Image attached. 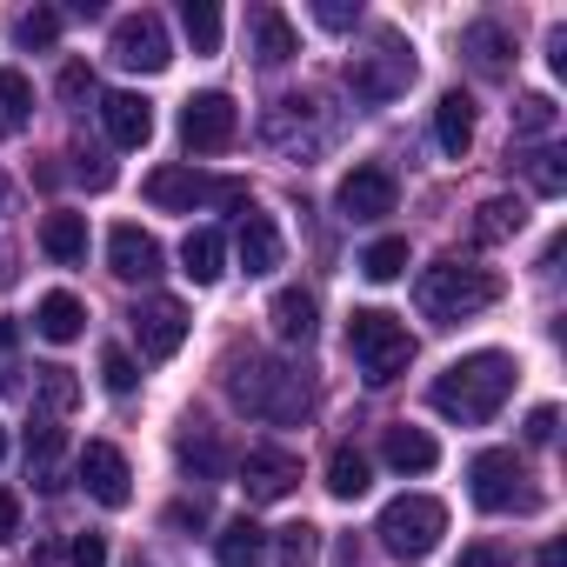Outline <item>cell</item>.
Returning a JSON list of instances; mask_svg holds the SVG:
<instances>
[{"instance_id": "1", "label": "cell", "mask_w": 567, "mask_h": 567, "mask_svg": "<svg viewBox=\"0 0 567 567\" xmlns=\"http://www.w3.org/2000/svg\"><path fill=\"white\" fill-rule=\"evenodd\" d=\"M227 394L240 414L254 421H274V427H301L315 414V388L301 381V368L274 361V354H227Z\"/></svg>"}, {"instance_id": "2", "label": "cell", "mask_w": 567, "mask_h": 567, "mask_svg": "<svg viewBox=\"0 0 567 567\" xmlns=\"http://www.w3.org/2000/svg\"><path fill=\"white\" fill-rule=\"evenodd\" d=\"M507 394H514V361H507V354H494V348H481V354L454 361V368L427 388L434 414H447V421H461V427L494 421V414L507 408Z\"/></svg>"}, {"instance_id": "3", "label": "cell", "mask_w": 567, "mask_h": 567, "mask_svg": "<svg viewBox=\"0 0 567 567\" xmlns=\"http://www.w3.org/2000/svg\"><path fill=\"white\" fill-rule=\"evenodd\" d=\"M414 301H421L427 321H467V315H481V308L501 301V274L474 267V260H434L414 280Z\"/></svg>"}, {"instance_id": "4", "label": "cell", "mask_w": 567, "mask_h": 567, "mask_svg": "<svg viewBox=\"0 0 567 567\" xmlns=\"http://www.w3.org/2000/svg\"><path fill=\"white\" fill-rule=\"evenodd\" d=\"M348 354L361 361V374H368L374 388H388V381L408 374L414 334H408V321H394L388 308H354V315H348Z\"/></svg>"}, {"instance_id": "5", "label": "cell", "mask_w": 567, "mask_h": 567, "mask_svg": "<svg viewBox=\"0 0 567 567\" xmlns=\"http://www.w3.org/2000/svg\"><path fill=\"white\" fill-rule=\"evenodd\" d=\"M467 494H474V507H487V514H540V487H534V474H527V461H520L514 447L474 454Z\"/></svg>"}, {"instance_id": "6", "label": "cell", "mask_w": 567, "mask_h": 567, "mask_svg": "<svg viewBox=\"0 0 567 567\" xmlns=\"http://www.w3.org/2000/svg\"><path fill=\"white\" fill-rule=\"evenodd\" d=\"M374 534H381V547L394 560H427L441 547V534H447V507L434 494H401V501L381 507V527Z\"/></svg>"}, {"instance_id": "7", "label": "cell", "mask_w": 567, "mask_h": 567, "mask_svg": "<svg viewBox=\"0 0 567 567\" xmlns=\"http://www.w3.org/2000/svg\"><path fill=\"white\" fill-rule=\"evenodd\" d=\"M348 87H354V101H368V107L401 101V94L414 87V48H401V41L388 34L374 54H354V61H348Z\"/></svg>"}, {"instance_id": "8", "label": "cell", "mask_w": 567, "mask_h": 567, "mask_svg": "<svg viewBox=\"0 0 567 567\" xmlns=\"http://www.w3.org/2000/svg\"><path fill=\"white\" fill-rule=\"evenodd\" d=\"M147 200L167 207V214H194L200 200H247V194H240V181H207L200 167H154Z\"/></svg>"}, {"instance_id": "9", "label": "cell", "mask_w": 567, "mask_h": 567, "mask_svg": "<svg viewBox=\"0 0 567 567\" xmlns=\"http://www.w3.org/2000/svg\"><path fill=\"white\" fill-rule=\"evenodd\" d=\"M127 328H134V341H141L147 361H174L181 341H187V308L174 295H147V301H134Z\"/></svg>"}, {"instance_id": "10", "label": "cell", "mask_w": 567, "mask_h": 567, "mask_svg": "<svg viewBox=\"0 0 567 567\" xmlns=\"http://www.w3.org/2000/svg\"><path fill=\"white\" fill-rule=\"evenodd\" d=\"M127 74H161L167 61H174V48H167V21L161 14H127V21H114V48H107Z\"/></svg>"}, {"instance_id": "11", "label": "cell", "mask_w": 567, "mask_h": 567, "mask_svg": "<svg viewBox=\"0 0 567 567\" xmlns=\"http://www.w3.org/2000/svg\"><path fill=\"white\" fill-rule=\"evenodd\" d=\"M234 134H240V107L227 94H194L181 107V141L194 154H220V147H234Z\"/></svg>"}, {"instance_id": "12", "label": "cell", "mask_w": 567, "mask_h": 567, "mask_svg": "<svg viewBox=\"0 0 567 567\" xmlns=\"http://www.w3.org/2000/svg\"><path fill=\"white\" fill-rule=\"evenodd\" d=\"M74 474H81V487H87L101 507H127V501H134V474H127V454H121L114 441H87L81 461H74Z\"/></svg>"}, {"instance_id": "13", "label": "cell", "mask_w": 567, "mask_h": 567, "mask_svg": "<svg viewBox=\"0 0 567 567\" xmlns=\"http://www.w3.org/2000/svg\"><path fill=\"white\" fill-rule=\"evenodd\" d=\"M394 200H401V181H394L381 161H361V167L341 181V214H348V220H381V214H394Z\"/></svg>"}, {"instance_id": "14", "label": "cell", "mask_w": 567, "mask_h": 567, "mask_svg": "<svg viewBox=\"0 0 567 567\" xmlns=\"http://www.w3.org/2000/svg\"><path fill=\"white\" fill-rule=\"evenodd\" d=\"M295 481H301V461H295L288 447H247V461H240L247 501H288Z\"/></svg>"}, {"instance_id": "15", "label": "cell", "mask_w": 567, "mask_h": 567, "mask_svg": "<svg viewBox=\"0 0 567 567\" xmlns=\"http://www.w3.org/2000/svg\"><path fill=\"white\" fill-rule=\"evenodd\" d=\"M161 240L147 234V227H134V220H121L114 234H107V267L121 274V280H154L161 274Z\"/></svg>"}, {"instance_id": "16", "label": "cell", "mask_w": 567, "mask_h": 567, "mask_svg": "<svg viewBox=\"0 0 567 567\" xmlns=\"http://www.w3.org/2000/svg\"><path fill=\"white\" fill-rule=\"evenodd\" d=\"M101 121H107V141L114 147H147L154 141V101H141V94H107L101 101Z\"/></svg>"}, {"instance_id": "17", "label": "cell", "mask_w": 567, "mask_h": 567, "mask_svg": "<svg viewBox=\"0 0 567 567\" xmlns=\"http://www.w3.org/2000/svg\"><path fill=\"white\" fill-rule=\"evenodd\" d=\"M308 114H315V101H301V94H288V101H274V114H267V141L274 147H288V154H315L321 147V134L308 127Z\"/></svg>"}, {"instance_id": "18", "label": "cell", "mask_w": 567, "mask_h": 567, "mask_svg": "<svg viewBox=\"0 0 567 567\" xmlns=\"http://www.w3.org/2000/svg\"><path fill=\"white\" fill-rule=\"evenodd\" d=\"M234 254H240V267L247 274H274L280 267V227H274V214H240V234H234Z\"/></svg>"}, {"instance_id": "19", "label": "cell", "mask_w": 567, "mask_h": 567, "mask_svg": "<svg viewBox=\"0 0 567 567\" xmlns=\"http://www.w3.org/2000/svg\"><path fill=\"white\" fill-rule=\"evenodd\" d=\"M174 454H181V467H187L194 481H220V474L234 467V454H227V441H220L214 427H187V434L174 441Z\"/></svg>"}, {"instance_id": "20", "label": "cell", "mask_w": 567, "mask_h": 567, "mask_svg": "<svg viewBox=\"0 0 567 567\" xmlns=\"http://www.w3.org/2000/svg\"><path fill=\"white\" fill-rule=\"evenodd\" d=\"M267 560V527L260 520H227L220 534H214V567H260Z\"/></svg>"}, {"instance_id": "21", "label": "cell", "mask_w": 567, "mask_h": 567, "mask_svg": "<svg viewBox=\"0 0 567 567\" xmlns=\"http://www.w3.org/2000/svg\"><path fill=\"white\" fill-rule=\"evenodd\" d=\"M381 454H388V467L394 474H427L434 461H441V447H434V434L427 427H388V441H381Z\"/></svg>"}, {"instance_id": "22", "label": "cell", "mask_w": 567, "mask_h": 567, "mask_svg": "<svg viewBox=\"0 0 567 567\" xmlns=\"http://www.w3.org/2000/svg\"><path fill=\"white\" fill-rule=\"evenodd\" d=\"M315 315H321V308H315V295H308V288H280V295H274V308H267V321H274V334H280V341H315V328H321Z\"/></svg>"}, {"instance_id": "23", "label": "cell", "mask_w": 567, "mask_h": 567, "mask_svg": "<svg viewBox=\"0 0 567 567\" xmlns=\"http://www.w3.org/2000/svg\"><path fill=\"white\" fill-rule=\"evenodd\" d=\"M254 54H260L267 68H280V61L301 54V34H295V21L280 14V8H254Z\"/></svg>"}, {"instance_id": "24", "label": "cell", "mask_w": 567, "mask_h": 567, "mask_svg": "<svg viewBox=\"0 0 567 567\" xmlns=\"http://www.w3.org/2000/svg\"><path fill=\"white\" fill-rule=\"evenodd\" d=\"M434 141H441V154H467L474 147V101L454 87V94H441V107H434Z\"/></svg>"}, {"instance_id": "25", "label": "cell", "mask_w": 567, "mask_h": 567, "mask_svg": "<svg viewBox=\"0 0 567 567\" xmlns=\"http://www.w3.org/2000/svg\"><path fill=\"white\" fill-rule=\"evenodd\" d=\"M520 227H527V200H520V194H494V200H481V214H474V240H481V247L514 240Z\"/></svg>"}, {"instance_id": "26", "label": "cell", "mask_w": 567, "mask_h": 567, "mask_svg": "<svg viewBox=\"0 0 567 567\" xmlns=\"http://www.w3.org/2000/svg\"><path fill=\"white\" fill-rule=\"evenodd\" d=\"M41 254L61 260V267L87 260V214H48L41 220Z\"/></svg>"}, {"instance_id": "27", "label": "cell", "mask_w": 567, "mask_h": 567, "mask_svg": "<svg viewBox=\"0 0 567 567\" xmlns=\"http://www.w3.org/2000/svg\"><path fill=\"white\" fill-rule=\"evenodd\" d=\"M220 260H227V240L214 227H194L181 240V274L194 280V288H207V280H220Z\"/></svg>"}, {"instance_id": "28", "label": "cell", "mask_w": 567, "mask_h": 567, "mask_svg": "<svg viewBox=\"0 0 567 567\" xmlns=\"http://www.w3.org/2000/svg\"><path fill=\"white\" fill-rule=\"evenodd\" d=\"M61 421H34L28 427V474H34V487H61Z\"/></svg>"}, {"instance_id": "29", "label": "cell", "mask_w": 567, "mask_h": 567, "mask_svg": "<svg viewBox=\"0 0 567 567\" xmlns=\"http://www.w3.org/2000/svg\"><path fill=\"white\" fill-rule=\"evenodd\" d=\"M81 328H87V308H81L74 295H48V301L34 308V334H41V341H81Z\"/></svg>"}, {"instance_id": "30", "label": "cell", "mask_w": 567, "mask_h": 567, "mask_svg": "<svg viewBox=\"0 0 567 567\" xmlns=\"http://www.w3.org/2000/svg\"><path fill=\"white\" fill-rule=\"evenodd\" d=\"M461 54H474V68H481V74H501V68H507V54H514V41H507V28H501V21H474V28L461 34Z\"/></svg>"}, {"instance_id": "31", "label": "cell", "mask_w": 567, "mask_h": 567, "mask_svg": "<svg viewBox=\"0 0 567 567\" xmlns=\"http://www.w3.org/2000/svg\"><path fill=\"white\" fill-rule=\"evenodd\" d=\"M34 121V87L21 68H0V134H21Z\"/></svg>"}, {"instance_id": "32", "label": "cell", "mask_w": 567, "mask_h": 567, "mask_svg": "<svg viewBox=\"0 0 567 567\" xmlns=\"http://www.w3.org/2000/svg\"><path fill=\"white\" fill-rule=\"evenodd\" d=\"M328 494L334 501H361L368 494V454L361 447H334L328 454Z\"/></svg>"}, {"instance_id": "33", "label": "cell", "mask_w": 567, "mask_h": 567, "mask_svg": "<svg viewBox=\"0 0 567 567\" xmlns=\"http://www.w3.org/2000/svg\"><path fill=\"white\" fill-rule=\"evenodd\" d=\"M34 394H41L48 421H54V414H74V408H81V381H74V368H34Z\"/></svg>"}, {"instance_id": "34", "label": "cell", "mask_w": 567, "mask_h": 567, "mask_svg": "<svg viewBox=\"0 0 567 567\" xmlns=\"http://www.w3.org/2000/svg\"><path fill=\"white\" fill-rule=\"evenodd\" d=\"M315 554H321V527H308V520L274 534V567H315Z\"/></svg>"}, {"instance_id": "35", "label": "cell", "mask_w": 567, "mask_h": 567, "mask_svg": "<svg viewBox=\"0 0 567 567\" xmlns=\"http://www.w3.org/2000/svg\"><path fill=\"white\" fill-rule=\"evenodd\" d=\"M181 28H187L194 54H214V48H220V8H214V0H187V8H181Z\"/></svg>"}, {"instance_id": "36", "label": "cell", "mask_w": 567, "mask_h": 567, "mask_svg": "<svg viewBox=\"0 0 567 567\" xmlns=\"http://www.w3.org/2000/svg\"><path fill=\"white\" fill-rule=\"evenodd\" d=\"M554 121H560V107H554L547 94H520V101H514V134L534 141V134H554Z\"/></svg>"}, {"instance_id": "37", "label": "cell", "mask_w": 567, "mask_h": 567, "mask_svg": "<svg viewBox=\"0 0 567 567\" xmlns=\"http://www.w3.org/2000/svg\"><path fill=\"white\" fill-rule=\"evenodd\" d=\"M361 274H368V280H401V274H408V240H374V247L361 254Z\"/></svg>"}, {"instance_id": "38", "label": "cell", "mask_w": 567, "mask_h": 567, "mask_svg": "<svg viewBox=\"0 0 567 567\" xmlns=\"http://www.w3.org/2000/svg\"><path fill=\"white\" fill-rule=\"evenodd\" d=\"M14 41H21V48H54V41H61V14H54V8H34V14H21Z\"/></svg>"}, {"instance_id": "39", "label": "cell", "mask_w": 567, "mask_h": 567, "mask_svg": "<svg viewBox=\"0 0 567 567\" xmlns=\"http://www.w3.org/2000/svg\"><path fill=\"white\" fill-rule=\"evenodd\" d=\"M527 181H534V194H560L567 187V161L554 147H540V154H527Z\"/></svg>"}, {"instance_id": "40", "label": "cell", "mask_w": 567, "mask_h": 567, "mask_svg": "<svg viewBox=\"0 0 567 567\" xmlns=\"http://www.w3.org/2000/svg\"><path fill=\"white\" fill-rule=\"evenodd\" d=\"M54 94H61L68 107L94 101V68H87V61H68V68H61V81H54Z\"/></svg>"}, {"instance_id": "41", "label": "cell", "mask_w": 567, "mask_h": 567, "mask_svg": "<svg viewBox=\"0 0 567 567\" xmlns=\"http://www.w3.org/2000/svg\"><path fill=\"white\" fill-rule=\"evenodd\" d=\"M101 381H107V394H134V388H141V374H134V361H127L121 348L101 354Z\"/></svg>"}, {"instance_id": "42", "label": "cell", "mask_w": 567, "mask_h": 567, "mask_svg": "<svg viewBox=\"0 0 567 567\" xmlns=\"http://www.w3.org/2000/svg\"><path fill=\"white\" fill-rule=\"evenodd\" d=\"M68 567H107V540L101 534H74L68 540Z\"/></svg>"}, {"instance_id": "43", "label": "cell", "mask_w": 567, "mask_h": 567, "mask_svg": "<svg viewBox=\"0 0 567 567\" xmlns=\"http://www.w3.org/2000/svg\"><path fill=\"white\" fill-rule=\"evenodd\" d=\"M315 21H321L328 34H348V28L361 21V8H354V0H321V8H315Z\"/></svg>"}, {"instance_id": "44", "label": "cell", "mask_w": 567, "mask_h": 567, "mask_svg": "<svg viewBox=\"0 0 567 567\" xmlns=\"http://www.w3.org/2000/svg\"><path fill=\"white\" fill-rule=\"evenodd\" d=\"M554 434H560V408H534V414H527V441H534V447H547Z\"/></svg>"}, {"instance_id": "45", "label": "cell", "mask_w": 567, "mask_h": 567, "mask_svg": "<svg viewBox=\"0 0 567 567\" xmlns=\"http://www.w3.org/2000/svg\"><path fill=\"white\" fill-rule=\"evenodd\" d=\"M454 567H507V554L494 547V540H474V547H461V560Z\"/></svg>"}, {"instance_id": "46", "label": "cell", "mask_w": 567, "mask_h": 567, "mask_svg": "<svg viewBox=\"0 0 567 567\" xmlns=\"http://www.w3.org/2000/svg\"><path fill=\"white\" fill-rule=\"evenodd\" d=\"M74 161H81V167H74V174H81V181H87V187H114V167H107V161H101V154H74Z\"/></svg>"}, {"instance_id": "47", "label": "cell", "mask_w": 567, "mask_h": 567, "mask_svg": "<svg viewBox=\"0 0 567 567\" xmlns=\"http://www.w3.org/2000/svg\"><path fill=\"white\" fill-rule=\"evenodd\" d=\"M14 534H21V494L0 487V540H14Z\"/></svg>"}, {"instance_id": "48", "label": "cell", "mask_w": 567, "mask_h": 567, "mask_svg": "<svg viewBox=\"0 0 567 567\" xmlns=\"http://www.w3.org/2000/svg\"><path fill=\"white\" fill-rule=\"evenodd\" d=\"M200 520H207L200 501H174V507H167V527H200Z\"/></svg>"}, {"instance_id": "49", "label": "cell", "mask_w": 567, "mask_h": 567, "mask_svg": "<svg viewBox=\"0 0 567 567\" xmlns=\"http://www.w3.org/2000/svg\"><path fill=\"white\" fill-rule=\"evenodd\" d=\"M540 567H567V547H560V540H547V547H540Z\"/></svg>"}, {"instance_id": "50", "label": "cell", "mask_w": 567, "mask_h": 567, "mask_svg": "<svg viewBox=\"0 0 567 567\" xmlns=\"http://www.w3.org/2000/svg\"><path fill=\"white\" fill-rule=\"evenodd\" d=\"M8 348H14V321H8V315H0V354H8Z\"/></svg>"}, {"instance_id": "51", "label": "cell", "mask_w": 567, "mask_h": 567, "mask_svg": "<svg viewBox=\"0 0 567 567\" xmlns=\"http://www.w3.org/2000/svg\"><path fill=\"white\" fill-rule=\"evenodd\" d=\"M0 207H8V181H0Z\"/></svg>"}, {"instance_id": "52", "label": "cell", "mask_w": 567, "mask_h": 567, "mask_svg": "<svg viewBox=\"0 0 567 567\" xmlns=\"http://www.w3.org/2000/svg\"><path fill=\"white\" fill-rule=\"evenodd\" d=\"M0 454H8V427H0Z\"/></svg>"}]
</instances>
